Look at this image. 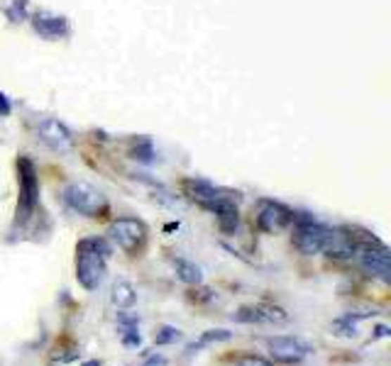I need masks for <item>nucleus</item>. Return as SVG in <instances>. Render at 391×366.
I'll use <instances>...</instances> for the list:
<instances>
[{"label":"nucleus","instance_id":"1","mask_svg":"<svg viewBox=\"0 0 391 366\" xmlns=\"http://www.w3.org/2000/svg\"><path fill=\"white\" fill-rule=\"evenodd\" d=\"M18 183H20V195H18V210H15V223L13 228H25L30 223V218L34 215L39 203V178H37V166L30 157L18 159Z\"/></svg>","mask_w":391,"mask_h":366},{"label":"nucleus","instance_id":"2","mask_svg":"<svg viewBox=\"0 0 391 366\" xmlns=\"http://www.w3.org/2000/svg\"><path fill=\"white\" fill-rule=\"evenodd\" d=\"M61 195H64V203L84 218H103V213L108 210V200L103 190H98L96 185L86 181L69 183Z\"/></svg>","mask_w":391,"mask_h":366},{"label":"nucleus","instance_id":"3","mask_svg":"<svg viewBox=\"0 0 391 366\" xmlns=\"http://www.w3.org/2000/svg\"><path fill=\"white\" fill-rule=\"evenodd\" d=\"M108 240L125 254L137 256L147 244V225L137 218H115L108 225Z\"/></svg>","mask_w":391,"mask_h":366},{"label":"nucleus","instance_id":"4","mask_svg":"<svg viewBox=\"0 0 391 366\" xmlns=\"http://www.w3.org/2000/svg\"><path fill=\"white\" fill-rule=\"evenodd\" d=\"M293 244L301 254L313 256L323 254V244H326L328 228L321 225L318 220H313L308 213H293Z\"/></svg>","mask_w":391,"mask_h":366},{"label":"nucleus","instance_id":"5","mask_svg":"<svg viewBox=\"0 0 391 366\" xmlns=\"http://www.w3.org/2000/svg\"><path fill=\"white\" fill-rule=\"evenodd\" d=\"M354 256H357L359 266H362L369 276L379 278V281H384V283L391 281V254L379 240H374V237L372 240H364L362 244H357Z\"/></svg>","mask_w":391,"mask_h":366},{"label":"nucleus","instance_id":"6","mask_svg":"<svg viewBox=\"0 0 391 366\" xmlns=\"http://www.w3.org/2000/svg\"><path fill=\"white\" fill-rule=\"evenodd\" d=\"M105 261H108V256L76 247V281H79L86 291H96L103 283V278H105V271H108Z\"/></svg>","mask_w":391,"mask_h":366},{"label":"nucleus","instance_id":"7","mask_svg":"<svg viewBox=\"0 0 391 366\" xmlns=\"http://www.w3.org/2000/svg\"><path fill=\"white\" fill-rule=\"evenodd\" d=\"M34 132H37L39 142H44L49 149H54V152L69 154L71 149H74V135H71L69 127H66L64 122L56 120V117H42V120H37Z\"/></svg>","mask_w":391,"mask_h":366},{"label":"nucleus","instance_id":"8","mask_svg":"<svg viewBox=\"0 0 391 366\" xmlns=\"http://www.w3.org/2000/svg\"><path fill=\"white\" fill-rule=\"evenodd\" d=\"M291 220L293 213L276 200H259V205H257V228L267 235H276V232L286 230Z\"/></svg>","mask_w":391,"mask_h":366},{"label":"nucleus","instance_id":"9","mask_svg":"<svg viewBox=\"0 0 391 366\" xmlns=\"http://www.w3.org/2000/svg\"><path fill=\"white\" fill-rule=\"evenodd\" d=\"M184 195H186L188 200H193L196 205H200V208L210 213V210H213L215 205L220 203V200L230 198L233 193L218 188V185H213L210 181H203V178H186V181H184Z\"/></svg>","mask_w":391,"mask_h":366},{"label":"nucleus","instance_id":"10","mask_svg":"<svg viewBox=\"0 0 391 366\" xmlns=\"http://www.w3.org/2000/svg\"><path fill=\"white\" fill-rule=\"evenodd\" d=\"M267 349H269L271 359L281 364L301 362V359H306L311 354V347L298 337H269L267 339Z\"/></svg>","mask_w":391,"mask_h":366},{"label":"nucleus","instance_id":"11","mask_svg":"<svg viewBox=\"0 0 391 366\" xmlns=\"http://www.w3.org/2000/svg\"><path fill=\"white\" fill-rule=\"evenodd\" d=\"M30 22H32L34 32H37L42 39H49V42L69 37V32H71L69 20H66L64 15H54V13H47V10H39V13H34Z\"/></svg>","mask_w":391,"mask_h":366},{"label":"nucleus","instance_id":"12","mask_svg":"<svg viewBox=\"0 0 391 366\" xmlns=\"http://www.w3.org/2000/svg\"><path fill=\"white\" fill-rule=\"evenodd\" d=\"M354 251H357V240H354L352 232L342 228H328L326 244H323V254L331 256V259H352Z\"/></svg>","mask_w":391,"mask_h":366},{"label":"nucleus","instance_id":"13","mask_svg":"<svg viewBox=\"0 0 391 366\" xmlns=\"http://www.w3.org/2000/svg\"><path fill=\"white\" fill-rule=\"evenodd\" d=\"M210 213L215 215V220H218V228L223 230L225 235H233V232L240 228V208H238V203H235L233 195L220 200V203L215 205Z\"/></svg>","mask_w":391,"mask_h":366},{"label":"nucleus","instance_id":"14","mask_svg":"<svg viewBox=\"0 0 391 366\" xmlns=\"http://www.w3.org/2000/svg\"><path fill=\"white\" fill-rule=\"evenodd\" d=\"M110 301H113V306H115L117 311H127V308H132L137 303L135 286H132L130 281H125V278H117V281L113 283Z\"/></svg>","mask_w":391,"mask_h":366},{"label":"nucleus","instance_id":"15","mask_svg":"<svg viewBox=\"0 0 391 366\" xmlns=\"http://www.w3.org/2000/svg\"><path fill=\"white\" fill-rule=\"evenodd\" d=\"M174 269H177L179 281L188 283V286H198V283L203 281L200 269L193 264V261H188V259H174Z\"/></svg>","mask_w":391,"mask_h":366},{"label":"nucleus","instance_id":"16","mask_svg":"<svg viewBox=\"0 0 391 366\" xmlns=\"http://www.w3.org/2000/svg\"><path fill=\"white\" fill-rule=\"evenodd\" d=\"M3 13L10 22H25L30 18V3L27 0H8L3 5Z\"/></svg>","mask_w":391,"mask_h":366},{"label":"nucleus","instance_id":"17","mask_svg":"<svg viewBox=\"0 0 391 366\" xmlns=\"http://www.w3.org/2000/svg\"><path fill=\"white\" fill-rule=\"evenodd\" d=\"M132 159L142 164H152L157 159V152H154V144L149 139H137L135 147H132Z\"/></svg>","mask_w":391,"mask_h":366},{"label":"nucleus","instance_id":"18","mask_svg":"<svg viewBox=\"0 0 391 366\" xmlns=\"http://www.w3.org/2000/svg\"><path fill=\"white\" fill-rule=\"evenodd\" d=\"M76 247H81V249H91V251H98V254L103 256H110L113 254V247L108 240H103V237H86V240H81Z\"/></svg>","mask_w":391,"mask_h":366},{"label":"nucleus","instance_id":"19","mask_svg":"<svg viewBox=\"0 0 391 366\" xmlns=\"http://www.w3.org/2000/svg\"><path fill=\"white\" fill-rule=\"evenodd\" d=\"M230 337H233L230 329H208V332L200 334V339L193 344V347H188V352H191V349H198V347H205V344H210V342H228Z\"/></svg>","mask_w":391,"mask_h":366},{"label":"nucleus","instance_id":"20","mask_svg":"<svg viewBox=\"0 0 391 366\" xmlns=\"http://www.w3.org/2000/svg\"><path fill=\"white\" fill-rule=\"evenodd\" d=\"M179 337H181V332H179L177 327H172V325H162V327L157 329V334H154V342L157 344H174Z\"/></svg>","mask_w":391,"mask_h":366},{"label":"nucleus","instance_id":"21","mask_svg":"<svg viewBox=\"0 0 391 366\" xmlns=\"http://www.w3.org/2000/svg\"><path fill=\"white\" fill-rule=\"evenodd\" d=\"M122 344H125V347H140L142 337H140V332H137V327L125 329V332H122Z\"/></svg>","mask_w":391,"mask_h":366},{"label":"nucleus","instance_id":"22","mask_svg":"<svg viewBox=\"0 0 391 366\" xmlns=\"http://www.w3.org/2000/svg\"><path fill=\"white\" fill-rule=\"evenodd\" d=\"M117 322L125 325V329H132L140 325V315H127V313H117Z\"/></svg>","mask_w":391,"mask_h":366},{"label":"nucleus","instance_id":"23","mask_svg":"<svg viewBox=\"0 0 391 366\" xmlns=\"http://www.w3.org/2000/svg\"><path fill=\"white\" fill-rule=\"evenodd\" d=\"M238 366H274L271 362H267V359H262V357H243V359H238Z\"/></svg>","mask_w":391,"mask_h":366},{"label":"nucleus","instance_id":"24","mask_svg":"<svg viewBox=\"0 0 391 366\" xmlns=\"http://www.w3.org/2000/svg\"><path fill=\"white\" fill-rule=\"evenodd\" d=\"M10 100H8V96H5L3 91H0V117H5V115H10Z\"/></svg>","mask_w":391,"mask_h":366},{"label":"nucleus","instance_id":"25","mask_svg":"<svg viewBox=\"0 0 391 366\" xmlns=\"http://www.w3.org/2000/svg\"><path fill=\"white\" fill-rule=\"evenodd\" d=\"M164 362H167V359H164V357H159V354H152V357L147 359V364H145V366H164Z\"/></svg>","mask_w":391,"mask_h":366},{"label":"nucleus","instance_id":"26","mask_svg":"<svg viewBox=\"0 0 391 366\" xmlns=\"http://www.w3.org/2000/svg\"><path fill=\"white\" fill-rule=\"evenodd\" d=\"M389 334V327H384V325H379L377 329H374V337H387Z\"/></svg>","mask_w":391,"mask_h":366}]
</instances>
